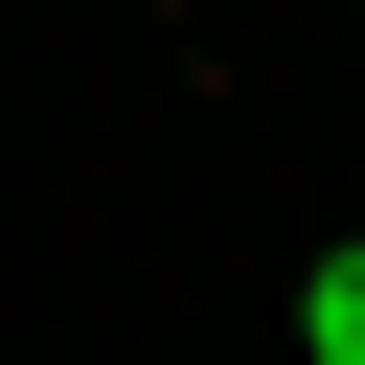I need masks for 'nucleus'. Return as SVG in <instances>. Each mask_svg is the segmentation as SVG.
<instances>
[{"mask_svg": "<svg viewBox=\"0 0 365 365\" xmlns=\"http://www.w3.org/2000/svg\"><path fill=\"white\" fill-rule=\"evenodd\" d=\"M297 342H319V365H365V228H342V251L297 274Z\"/></svg>", "mask_w": 365, "mask_h": 365, "instance_id": "nucleus-1", "label": "nucleus"}]
</instances>
